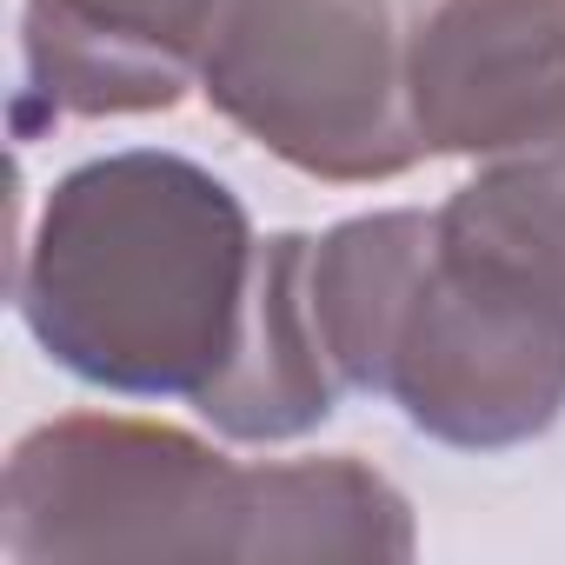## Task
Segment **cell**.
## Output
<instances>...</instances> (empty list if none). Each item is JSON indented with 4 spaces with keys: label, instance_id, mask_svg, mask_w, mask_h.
Returning a JSON list of instances; mask_svg holds the SVG:
<instances>
[{
    "label": "cell",
    "instance_id": "6da1fadb",
    "mask_svg": "<svg viewBox=\"0 0 565 565\" xmlns=\"http://www.w3.org/2000/svg\"><path fill=\"white\" fill-rule=\"evenodd\" d=\"M419 552L406 492L360 452L259 459L127 413H61L8 452L0 486V558H386Z\"/></svg>",
    "mask_w": 565,
    "mask_h": 565
},
{
    "label": "cell",
    "instance_id": "7a4b0ae2",
    "mask_svg": "<svg viewBox=\"0 0 565 565\" xmlns=\"http://www.w3.org/2000/svg\"><path fill=\"white\" fill-rule=\"evenodd\" d=\"M253 273L259 233L239 193L186 153L127 147L47 186L14 300L81 386L200 399L239 353Z\"/></svg>",
    "mask_w": 565,
    "mask_h": 565
},
{
    "label": "cell",
    "instance_id": "3957f363",
    "mask_svg": "<svg viewBox=\"0 0 565 565\" xmlns=\"http://www.w3.org/2000/svg\"><path fill=\"white\" fill-rule=\"evenodd\" d=\"M200 94L226 127L327 186H373L433 160L393 0H226Z\"/></svg>",
    "mask_w": 565,
    "mask_h": 565
},
{
    "label": "cell",
    "instance_id": "277c9868",
    "mask_svg": "<svg viewBox=\"0 0 565 565\" xmlns=\"http://www.w3.org/2000/svg\"><path fill=\"white\" fill-rule=\"evenodd\" d=\"M380 399L452 452H505L552 433L565 413V287L452 233L433 206V239L386 340Z\"/></svg>",
    "mask_w": 565,
    "mask_h": 565
},
{
    "label": "cell",
    "instance_id": "5b68a950",
    "mask_svg": "<svg viewBox=\"0 0 565 565\" xmlns=\"http://www.w3.org/2000/svg\"><path fill=\"white\" fill-rule=\"evenodd\" d=\"M406 87L426 153L479 167L565 147V0H426Z\"/></svg>",
    "mask_w": 565,
    "mask_h": 565
},
{
    "label": "cell",
    "instance_id": "8992f818",
    "mask_svg": "<svg viewBox=\"0 0 565 565\" xmlns=\"http://www.w3.org/2000/svg\"><path fill=\"white\" fill-rule=\"evenodd\" d=\"M226 0H28L21 127L167 114L200 87Z\"/></svg>",
    "mask_w": 565,
    "mask_h": 565
},
{
    "label": "cell",
    "instance_id": "52a82bcc",
    "mask_svg": "<svg viewBox=\"0 0 565 565\" xmlns=\"http://www.w3.org/2000/svg\"><path fill=\"white\" fill-rule=\"evenodd\" d=\"M340 366L313 307V233L259 239L253 307L233 366L193 399V413L239 446H287L340 413Z\"/></svg>",
    "mask_w": 565,
    "mask_h": 565
},
{
    "label": "cell",
    "instance_id": "ba28073f",
    "mask_svg": "<svg viewBox=\"0 0 565 565\" xmlns=\"http://www.w3.org/2000/svg\"><path fill=\"white\" fill-rule=\"evenodd\" d=\"M426 239H433L426 206H386L313 233V307L347 393H380L386 340Z\"/></svg>",
    "mask_w": 565,
    "mask_h": 565
}]
</instances>
